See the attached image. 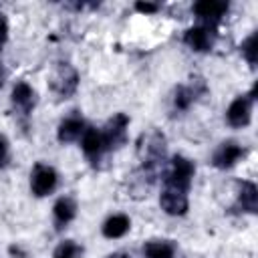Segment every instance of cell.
<instances>
[{"label":"cell","mask_w":258,"mask_h":258,"mask_svg":"<svg viewBox=\"0 0 258 258\" xmlns=\"http://www.w3.org/2000/svg\"><path fill=\"white\" fill-rule=\"evenodd\" d=\"M214 34H216V32H214V26H210V24L191 26V28L185 30L183 42H185L191 50H196V52H206V50H210L212 44H214Z\"/></svg>","instance_id":"cell-8"},{"label":"cell","mask_w":258,"mask_h":258,"mask_svg":"<svg viewBox=\"0 0 258 258\" xmlns=\"http://www.w3.org/2000/svg\"><path fill=\"white\" fill-rule=\"evenodd\" d=\"M139 157H141V171L147 173V177H153L155 167L165 157V137L159 131H151L149 135H143L139 141Z\"/></svg>","instance_id":"cell-1"},{"label":"cell","mask_w":258,"mask_h":258,"mask_svg":"<svg viewBox=\"0 0 258 258\" xmlns=\"http://www.w3.org/2000/svg\"><path fill=\"white\" fill-rule=\"evenodd\" d=\"M56 187V171L50 165L44 163H36L30 175V189L36 198L48 196L52 189Z\"/></svg>","instance_id":"cell-6"},{"label":"cell","mask_w":258,"mask_h":258,"mask_svg":"<svg viewBox=\"0 0 258 258\" xmlns=\"http://www.w3.org/2000/svg\"><path fill=\"white\" fill-rule=\"evenodd\" d=\"M254 95H256V87H252V91L248 95H240L236 97L228 111H226V119L232 127L240 129V127H246L250 123V117H252V101H254Z\"/></svg>","instance_id":"cell-4"},{"label":"cell","mask_w":258,"mask_h":258,"mask_svg":"<svg viewBox=\"0 0 258 258\" xmlns=\"http://www.w3.org/2000/svg\"><path fill=\"white\" fill-rule=\"evenodd\" d=\"M240 191H238V206L244 212L256 214L258 210V189L252 181H240Z\"/></svg>","instance_id":"cell-16"},{"label":"cell","mask_w":258,"mask_h":258,"mask_svg":"<svg viewBox=\"0 0 258 258\" xmlns=\"http://www.w3.org/2000/svg\"><path fill=\"white\" fill-rule=\"evenodd\" d=\"M242 54L248 60L250 67H256V34H250L244 42H242Z\"/></svg>","instance_id":"cell-19"},{"label":"cell","mask_w":258,"mask_h":258,"mask_svg":"<svg viewBox=\"0 0 258 258\" xmlns=\"http://www.w3.org/2000/svg\"><path fill=\"white\" fill-rule=\"evenodd\" d=\"M127 125H129V117L125 113H117L113 119H109L105 129H101V137H103V145L107 153L121 147L127 141V135H125Z\"/></svg>","instance_id":"cell-3"},{"label":"cell","mask_w":258,"mask_h":258,"mask_svg":"<svg viewBox=\"0 0 258 258\" xmlns=\"http://www.w3.org/2000/svg\"><path fill=\"white\" fill-rule=\"evenodd\" d=\"M157 4H151V2H137L135 4V10L137 12H143V14H151V12H157Z\"/></svg>","instance_id":"cell-22"},{"label":"cell","mask_w":258,"mask_h":258,"mask_svg":"<svg viewBox=\"0 0 258 258\" xmlns=\"http://www.w3.org/2000/svg\"><path fill=\"white\" fill-rule=\"evenodd\" d=\"M244 153H246L244 147H240V145L234 143V141H228V143H222L220 149L214 153L212 163H214V167H218V169H228V167H232L240 157H244Z\"/></svg>","instance_id":"cell-13"},{"label":"cell","mask_w":258,"mask_h":258,"mask_svg":"<svg viewBox=\"0 0 258 258\" xmlns=\"http://www.w3.org/2000/svg\"><path fill=\"white\" fill-rule=\"evenodd\" d=\"M8 38V22H6V16L0 12V46L6 42Z\"/></svg>","instance_id":"cell-23"},{"label":"cell","mask_w":258,"mask_h":258,"mask_svg":"<svg viewBox=\"0 0 258 258\" xmlns=\"http://www.w3.org/2000/svg\"><path fill=\"white\" fill-rule=\"evenodd\" d=\"M173 254H175L173 244L165 240H151L143 246L145 258H173Z\"/></svg>","instance_id":"cell-18"},{"label":"cell","mask_w":258,"mask_h":258,"mask_svg":"<svg viewBox=\"0 0 258 258\" xmlns=\"http://www.w3.org/2000/svg\"><path fill=\"white\" fill-rule=\"evenodd\" d=\"M77 85H79V75L71 64H58V69L50 77V89L62 99L71 97L77 91Z\"/></svg>","instance_id":"cell-5"},{"label":"cell","mask_w":258,"mask_h":258,"mask_svg":"<svg viewBox=\"0 0 258 258\" xmlns=\"http://www.w3.org/2000/svg\"><path fill=\"white\" fill-rule=\"evenodd\" d=\"M81 147L87 155V159L97 167L101 157L107 153L105 151V145H103V137H101V131L95 129V127H87L85 133H83V139H81Z\"/></svg>","instance_id":"cell-11"},{"label":"cell","mask_w":258,"mask_h":258,"mask_svg":"<svg viewBox=\"0 0 258 258\" xmlns=\"http://www.w3.org/2000/svg\"><path fill=\"white\" fill-rule=\"evenodd\" d=\"M129 226H131L129 216H125V214H115V216H111V218L105 220V224H103V236H105V238H111V240L121 238L123 234H127Z\"/></svg>","instance_id":"cell-17"},{"label":"cell","mask_w":258,"mask_h":258,"mask_svg":"<svg viewBox=\"0 0 258 258\" xmlns=\"http://www.w3.org/2000/svg\"><path fill=\"white\" fill-rule=\"evenodd\" d=\"M79 252H81V248H79L73 240H67V242H62V244L54 250V256H52V258H75Z\"/></svg>","instance_id":"cell-20"},{"label":"cell","mask_w":258,"mask_h":258,"mask_svg":"<svg viewBox=\"0 0 258 258\" xmlns=\"http://www.w3.org/2000/svg\"><path fill=\"white\" fill-rule=\"evenodd\" d=\"M107 258H131L127 252H113V254H109Z\"/></svg>","instance_id":"cell-24"},{"label":"cell","mask_w":258,"mask_h":258,"mask_svg":"<svg viewBox=\"0 0 258 258\" xmlns=\"http://www.w3.org/2000/svg\"><path fill=\"white\" fill-rule=\"evenodd\" d=\"M194 173H196V165H194L187 157H183V155H175V157L171 159V169L167 171L163 183L187 191L189 185H191V177H194Z\"/></svg>","instance_id":"cell-2"},{"label":"cell","mask_w":258,"mask_h":258,"mask_svg":"<svg viewBox=\"0 0 258 258\" xmlns=\"http://www.w3.org/2000/svg\"><path fill=\"white\" fill-rule=\"evenodd\" d=\"M206 89H208V87H206L204 79H200V77L191 79L187 85H179V87L175 89V95H173V107L179 109V111H185L200 95L206 93Z\"/></svg>","instance_id":"cell-9"},{"label":"cell","mask_w":258,"mask_h":258,"mask_svg":"<svg viewBox=\"0 0 258 258\" xmlns=\"http://www.w3.org/2000/svg\"><path fill=\"white\" fill-rule=\"evenodd\" d=\"M85 129L87 127H85V121L81 117H69L58 125L56 137L60 143H71V141H77L79 137H83Z\"/></svg>","instance_id":"cell-14"},{"label":"cell","mask_w":258,"mask_h":258,"mask_svg":"<svg viewBox=\"0 0 258 258\" xmlns=\"http://www.w3.org/2000/svg\"><path fill=\"white\" fill-rule=\"evenodd\" d=\"M194 12L198 18L206 20V24L216 28V22L228 12V2H216V0H202L194 4Z\"/></svg>","instance_id":"cell-12"},{"label":"cell","mask_w":258,"mask_h":258,"mask_svg":"<svg viewBox=\"0 0 258 258\" xmlns=\"http://www.w3.org/2000/svg\"><path fill=\"white\" fill-rule=\"evenodd\" d=\"M8 159H10V151H8V141L4 135H0V169L8 165Z\"/></svg>","instance_id":"cell-21"},{"label":"cell","mask_w":258,"mask_h":258,"mask_svg":"<svg viewBox=\"0 0 258 258\" xmlns=\"http://www.w3.org/2000/svg\"><path fill=\"white\" fill-rule=\"evenodd\" d=\"M159 206L169 216H183L187 212V206H189L187 204V191L165 185L161 196H159Z\"/></svg>","instance_id":"cell-7"},{"label":"cell","mask_w":258,"mask_h":258,"mask_svg":"<svg viewBox=\"0 0 258 258\" xmlns=\"http://www.w3.org/2000/svg\"><path fill=\"white\" fill-rule=\"evenodd\" d=\"M12 105L16 107V113L22 119H26L30 115V111L34 109V105H36V91L24 81L16 83L14 89H12Z\"/></svg>","instance_id":"cell-10"},{"label":"cell","mask_w":258,"mask_h":258,"mask_svg":"<svg viewBox=\"0 0 258 258\" xmlns=\"http://www.w3.org/2000/svg\"><path fill=\"white\" fill-rule=\"evenodd\" d=\"M52 214H54V224H56V228H58V230L64 228V226L77 216V204H75V200H73V198H60V200L54 204Z\"/></svg>","instance_id":"cell-15"}]
</instances>
